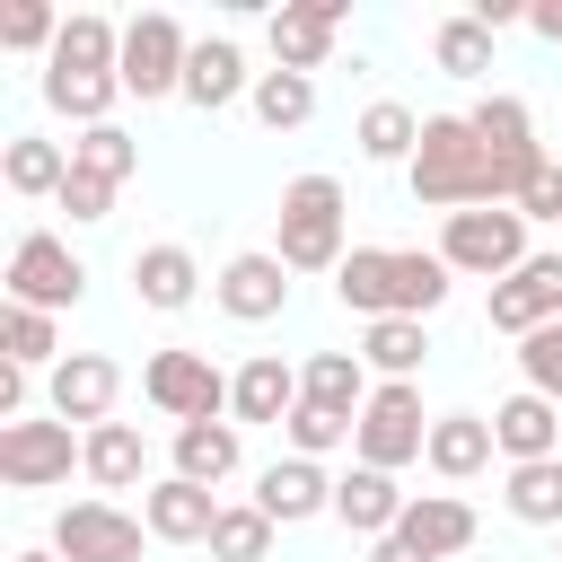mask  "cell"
I'll list each match as a JSON object with an SVG mask.
<instances>
[{"mask_svg": "<svg viewBox=\"0 0 562 562\" xmlns=\"http://www.w3.org/2000/svg\"><path fill=\"white\" fill-rule=\"evenodd\" d=\"M501 501H509L518 527H553V536H562V457L509 465V474H501Z\"/></svg>", "mask_w": 562, "mask_h": 562, "instance_id": "obj_32", "label": "cell"}, {"mask_svg": "<svg viewBox=\"0 0 562 562\" xmlns=\"http://www.w3.org/2000/svg\"><path fill=\"white\" fill-rule=\"evenodd\" d=\"M527 26H536L544 44H562V0H536V9H527Z\"/></svg>", "mask_w": 562, "mask_h": 562, "instance_id": "obj_46", "label": "cell"}, {"mask_svg": "<svg viewBox=\"0 0 562 562\" xmlns=\"http://www.w3.org/2000/svg\"><path fill=\"white\" fill-rule=\"evenodd\" d=\"M70 465H88V439H70V422H0V483L9 492H53L70 483Z\"/></svg>", "mask_w": 562, "mask_h": 562, "instance_id": "obj_9", "label": "cell"}, {"mask_svg": "<svg viewBox=\"0 0 562 562\" xmlns=\"http://www.w3.org/2000/svg\"><path fill=\"white\" fill-rule=\"evenodd\" d=\"M263 553H272V518H263L255 501L220 509V527H211V562H263Z\"/></svg>", "mask_w": 562, "mask_h": 562, "instance_id": "obj_39", "label": "cell"}, {"mask_svg": "<svg viewBox=\"0 0 562 562\" xmlns=\"http://www.w3.org/2000/svg\"><path fill=\"white\" fill-rule=\"evenodd\" d=\"M492 439H501V457H509V465L562 457V404H553V395H536V386H518L509 404H492Z\"/></svg>", "mask_w": 562, "mask_h": 562, "instance_id": "obj_18", "label": "cell"}, {"mask_svg": "<svg viewBox=\"0 0 562 562\" xmlns=\"http://www.w3.org/2000/svg\"><path fill=\"white\" fill-rule=\"evenodd\" d=\"M299 386H307V404H325V413H342V422H360V404L378 395L360 351H316V360L299 369Z\"/></svg>", "mask_w": 562, "mask_h": 562, "instance_id": "obj_29", "label": "cell"}, {"mask_svg": "<svg viewBox=\"0 0 562 562\" xmlns=\"http://www.w3.org/2000/svg\"><path fill=\"white\" fill-rule=\"evenodd\" d=\"M0 360H18V369H61L70 351H61V325L44 316V307H0Z\"/></svg>", "mask_w": 562, "mask_h": 562, "instance_id": "obj_34", "label": "cell"}, {"mask_svg": "<svg viewBox=\"0 0 562 562\" xmlns=\"http://www.w3.org/2000/svg\"><path fill=\"white\" fill-rule=\"evenodd\" d=\"M211 299H220L237 325H272V316L290 307V263H281L272 246H255V255H228V263H220V281H211Z\"/></svg>", "mask_w": 562, "mask_h": 562, "instance_id": "obj_13", "label": "cell"}, {"mask_svg": "<svg viewBox=\"0 0 562 562\" xmlns=\"http://www.w3.org/2000/svg\"><path fill=\"white\" fill-rule=\"evenodd\" d=\"M474 18H483L492 35H501V26H527V9H518V0H474Z\"/></svg>", "mask_w": 562, "mask_h": 562, "instance_id": "obj_45", "label": "cell"}, {"mask_svg": "<svg viewBox=\"0 0 562 562\" xmlns=\"http://www.w3.org/2000/svg\"><path fill=\"white\" fill-rule=\"evenodd\" d=\"M79 439H88V483H97V492L149 483V439H140L132 422H97V430H79Z\"/></svg>", "mask_w": 562, "mask_h": 562, "instance_id": "obj_26", "label": "cell"}, {"mask_svg": "<svg viewBox=\"0 0 562 562\" xmlns=\"http://www.w3.org/2000/svg\"><path fill=\"white\" fill-rule=\"evenodd\" d=\"M351 140H360V158H378V167H413V149H422V114L395 105V97H378V105H360Z\"/></svg>", "mask_w": 562, "mask_h": 562, "instance_id": "obj_31", "label": "cell"}, {"mask_svg": "<svg viewBox=\"0 0 562 562\" xmlns=\"http://www.w3.org/2000/svg\"><path fill=\"white\" fill-rule=\"evenodd\" d=\"M518 211H527V228H562V158H544V167L527 176Z\"/></svg>", "mask_w": 562, "mask_h": 562, "instance_id": "obj_44", "label": "cell"}, {"mask_svg": "<svg viewBox=\"0 0 562 562\" xmlns=\"http://www.w3.org/2000/svg\"><path fill=\"white\" fill-rule=\"evenodd\" d=\"M281 430H290V457H334V448L351 439V422H342V413H325V404H307V395H299V413H290Z\"/></svg>", "mask_w": 562, "mask_h": 562, "instance_id": "obj_41", "label": "cell"}, {"mask_svg": "<svg viewBox=\"0 0 562 562\" xmlns=\"http://www.w3.org/2000/svg\"><path fill=\"white\" fill-rule=\"evenodd\" d=\"M404 501H413V492H395V474H378V465H351V474L334 483V518H342L351 536H369V544H386V536H395Z\"/></svg>", "mask_w": 562, "mask_h": 562, "instance_id": "obj_22", "label": "cell"}, {"mask_svg": "<svg viewBox=\"0 0 562 562\" xmlns=\"http://www.w3.org/2000/svg\"><path fill=\"white\" fill-rule=\"evenodd\" d=\"M114 61H123V26H114V18H97V9H70V18H61V44H53V61H44V70L105 79ZM114 79H123V70H114Z\"/></svg>", "mask_w": 562, "mask_h": 562, "instance_id": "obj_24", "label": "cell"}, {"mask_svg": "<svg viewBox=\"0 0 562 562\" xmlns=\"http://www.w3.org/2000/svg\"><path fill=\"white\" fill-rule=\"evenodd\" d=\"M255 123L263 132H299L307 114H316V79H299V70H255Z\"/></svg>", "mask_w": 562, "mask_h": 562, "instance_id": "obj_37", "label": "cell"}, {"mask_svg": "<svg viewBox=\"0 0 562 562\" xmlns=\"http://www.w3.org/2000/svg\"><path fill=\"white\" fill-rule=\"evenodd\" d=\"M430 61H439L448 79H483V70H492V26H483L474 9L439 18V26H430Z\"/></svg>", "mask_w": 562, "mask_h": 562, "instance_id": "obj_35", "label": "cell"}, {"mask_svg": "<svg viewBox=\"0 0 562 562\" xmlns=\"http://www.w3.org/2000/svg\"><path fill=\"white\" fill-rule=\"evenodd\" d=\"M53 44H61V18H53L44 0H18V9L0 18V53H44V61H53Z\"/></svg>", "mask_w": 562, "mask_h": 562, "instance_id": "obj_40", "label": "cell"}, {"mask_svg": "<svg viewBox=\"0 0 562 562\" xmlns=\"http://www.w3.org/2000/svg\"><path fill=\"white\" fill-rule=\"evenodd\" d=\"M527 255H536L527 246V211H509V202L448 211V228H439V263L448 272H474V281H509Z\"/></svg>", "mask_w": 562, "mask_h": 562, "instance_id": "obj_4", "label": "cell"}, {"mask_svg": "<svg viewBox=\"0 0 562 562\" xmlns=\"http://www.w3.org/2000/svg\"><path fill=\"white\" fill-rule=\"evenodd\" d=\"M220 509H228V501H211V492H202V483H184V474H158V483L140 492V518H149V536H158V544H211Z\"/></svg>", "mask_w": 562, "mask_h": 562, "instance_id": "obj_17", "label": "cell"}, {"mask_svg": "<svg viewBox=\"0 0 562 562\" xmlns=\"http://www.w3.org/2000/svg\"><path fill=\"white\" fill-rule=\"evenodd\" d=\"M395 544H413V553L448 562V553H465V544H474V509H465L457 492H413V501H404V518H395Z\"/></svg>", "mask_w": 562, "mask_h": 562, "instance_id": "obj_19", "label": "cell"}, {"mask_svg": "<svg viewBox=\"0 0 562 562\" xmlns=\"http://www.w3.org/2000/svg\"><path fill=\"white\" fill-rule=\"evenodd\" d=\"M237 457H246V448H237V422H184V430H176V474L202 483V492H220V483L237 474Z\"/></svg>", "mask_w": 562, "mask_h": 562, "instance_id": "obj_30", "label": "cell"}, {"mask_svg": "<svg viewBox=\"0 0 562 562\" xmlns=\"http://www.w3.org/2000/svg\"><path fill=\"white\" fill-rule=\"evenodd\" d=\"M70 167H79V176H105V184H132V167H140V140H132L123 123H88V132L70 140Z\"/></svg>", "mask_w": 562, "mask_h": 562, "instance_id": "obj_38", "label": "cell"}, {"mask_svg": "<svg viewBox=\"0 0 562 562\" xmlns=\"http://www.w3.org/2000/svg\"><path fill=\"white\" fill-rule=\"evenodd\" d=\"M465 123H474V149H483V202H509L518 211V193H527V176L544 167V140H536V114H527V97H474L465 105Z\"/></svg>", "mask_w": 562, "mask_h": 562, "instance_id": "obj_3", "label": "cell"}, {"mask_svg": "<svg viewBox=\"0 0 562 562\" xmlns=\"http://www.w3.org/2000/svg\"><path fill=\"white\" fill-rule=\"evenodd\" d=\"M483 316H492V334H509V342H527L536 325H562V255H527L509 281H492Z\"/></svg>", "mask_w": 562, "mask_h": 562, "instance_id": "obj_11", "label": "cell"}, {"mask_svg": "<svg viewBox=\"0 0 562 562\" xmlns=\"http://www.w3.org/2000/svg\"><path fill=\"white\" fill-rule=\"evenodd\" d=\"M518 378H527L536 395H553V404H562V325H536V334L518 342Z\"/></svg>", "mask_w": 562, "mask_h": 562, "instance_id": "obj_42", "label": "cell"}, {"mask_svg": "<svg viewBox=\"0 0 562 562\" xmlns=\"http://www.w3.org/2000/svg\"><path fill=\"white\" fill-rule=\"evenodd\" d=\"M114 193H123V184H105V176H79V167H70V184L53 193V211H70L79 228H97V220H114Z\"/></svg>", "mask_w": 562, "mask_h": 562, "instance_id": "obj_43", "label": "cell"}, {"mask_svg": "<svg viewBox=\"0 0 562 562\" xmlns=\"http://www.w3.org/2000/svg\"><path fill=\"white\" fill-rule=\"evenodd\" d=\"M114 97H123V79L105 70V79H79V70H44V105L53 114H70L79 132L88 123H114Z\"/></svg>", "mask_w": 562, "mask_h": 562, "instance_id": "obj_36", "label": "cell"}, {"mask_svg": "<svg viewBox=\"0 0 562 562\" xmlns=\"http://www.w3.org/2000/svg\"><path fill=\"white\" fill-rule=\"evenodd\" d=\"M299 395H307L299 369H290L281 351H255V360L228 378V422H237V430H246V422H272V430H281V422L299 413Z\"/></svg>", "mask_w": 562, "mask_h": 562, "instance_id": "obj_16", "label": "cell"}, {"mask_svg": "<svg viewBox=\"0 0 562 562\" xmlns=\"http://www.w3.org/2000/svg\"><path fill=\"white\" fill-rule=\"evenodd\" d=\"M140 536H149V518H132L114 501H70L53 518V553L61 562H140Z\"/></svg>", "mask_w": 562, "mask_h": 562, "instance_id": "obj_10", "label": "cell"}, {"mask_svg": "<svg viewBox=\"0 0 562 562\" xmlns=\"http://www.w3.org/2000/svg\"><path fill=\"white\" fill-rule=\"evenodd\" d=\"M18 562H61V553H53V544H35V553H18Z\"/></svg>", "mask_w": 562, "mask_h": 562, "instance_id": "obj_48", "label": "cell"}, {"mask_svg": "<svg viewBox=\"0 0 562 562\" xmlns=\"http://www.w3.org/2000/svg\"><path fill=\"white\" fill-rule=\"evenodd\" d=\"M342 220H351V202H342V184L334 176H290L281 184V211H272V255L290 263V272H342Z\"/></svg>", "mask_w": 562, "mask_h": 562, "instance_id": "obj_1", "label": "cell"}, {"mask_svg": "<svg viewBox=\"0 0 562 562\" xmlns=\"http://www.w3.org/2000/svg\"><path fill=\"white\" fill-rule=\"evenodd\" d=\"M79 299H88V263L70 255V237L26 228V237L9 246V307H44V316H61V307H79Z\"/></svg>", "mask_w": 562, "mask_h": 562, "instance_id": "obj_5", "label": "cell"}, {"mask_svg": "<svg viewBox=\"0 0 562 562\" xmlns=\"http://www.w3.org/2000/svg\"><path fill=\"white\" fill-rule=\"evenodd\" d=\"M430 448V413H422V386H378L369 404H360V422H351V457L360 465H378V474H395V465H413Z\"/></svg>", "mask_w": 562, "mask_h": 562, "instance_id": "obj_6", "label": "cell"}, {"mask_svg": "<svg viewBox=\"0 0 562 562\" xmlns=\"http://www.w3.org/2000/svg\"><path fill=\"white\" fill-rule=\"evenodd\" d=\"M360 360H369L378 386H395V378L413 386V369L430 360V334H422L413 316H378V325H360Z\"/></svg>", "mask_w": 562, "mask_h": 562, "instance_id": "obj_28", "label": "cell"}, {"mask_svg": "<svg viewBox=\"0 0 562 562\" xmlns=\"http://www.w3.org/2000/svg\"><path fill=\"white\" fill-rule=\"evenodd\" d=\"M237 97H255V70H246V53H237L228 35H193V61H184V105L220 114V105H237Z\"/></svg>", "mask_w": 562, "mask_h": 562, "instance_id": "obj_20", "label": "cell"}, {"mask_svg": "<svg viewBox=\"0 0 562 562\" xmlns=\"http://www.w3.org/2000/svg\"><path fill=\"white\" fill-rule=\"evenodd\" d=\"M255 509H263L272 527H299V518H325V509H334V474H325L316 457H272V465L255 474Z\"/></svg>", "mask_w": 562, "mask_h": 562, "instance_id": "obj_15", "label": "cell"}, {"mask_svg": "<svg viewBox=\"0 0 562 562\" xmlns=\"http://www.w3.org/2000/svg\"><path fill=\"white\" fill-rule=\"evenodd\" d=\"M448 281H457V272L439 263V246H430V255H422V246H395V316H413V325L439 316V307H448Z\"/></svg>", "mask_w": 562, "mask_h": 562, "instance_id": "obj_33", "label": "cell"}, {"mask_svg": "<svg viewBox=\"0 0 562 562\" xmlns=\"http://www.w3.org/2000/svg\"><path fill=\"white\" fill-rule=\"evenodd\" d=\"M132 299L158 307V316H184V307L202 299V263H193L184 246H140V255H132Z\"/></svg>", "mask_w": 562, "mask_h": 562, "instance_id": "obj_23", "label": "cell"}, {"mask_svg": "<svg viewBox=\"0 0 562 562\" xmlns=\"http://www.w3.org/2000/svg\"><path fill=\"white\" fill-rule=\"evenodd\" d=\"M184 61H193V35L167 18V9H140L132 26H123V97H184Z\"/></svg>", "mask_w": 562, "mask_h": 562, "instance_id": "obj_7", "label": "cell"}, {"mask_svg": "<svg viewBox=\"0 0 562 562\" xmlns=\"http://www.w3.org/2000/svg\"><path fill=\"white\" fill-rule=\"evenodd\" d=\"M0 184H9V193H26V202H53V193L70 184V149H61V140L18 132V140L0 149Z\"/></svg>", "mask_w": 562, "mask_h": 562, "instance_id": "obj_27", "label": "cell"}, {"mask_svg": "<svg viewBox=\"0 0 562 562\" xmlns=\"http://www.w3.org/2000/svg\"><path fill=\"white\" fill-rule=\"evenodd\" d=\"M263 35H272V70H299V79H316V70L334 61L342 0H281V9L263 18Z\"/></svg>", "mask_w": 562, "mask_h": 562, "instance_id": "obj_12", "label": "cell"}, {"mask_svg": "<svg viewBox=\"0 0 562 562\" xmlns=\"http://www.w3.org/2000/svg\"><path fill=\"white\" fill-rule=\"evenodd\" d=\"M334 299H342L360 325L395 316V246H351V255H342V272H334Z\"/></svg>", "mask_w": 562, "mask_h": 562, "instance_id": "obj_25", "label": "cell"}, {"mask_svg": "<svg viewBox=\"0 0 562 562\" xmlns=\"http://www.w3.org/2000/svg\"><path fill=\"white\" fill-rule=\"evenodd\" d=\"M422 211H483V149L465 114H422V149L404 167Z\"/></svg>", "mask_w": 562, "mask_h": 562, "instance_id": "obj_2", "label": "cell"}, {"mask_svg": "<svg viewBox=\"0 0 562 562\" xmlns=\"http://www.w3.org/2000/svg\"><path fill=\"white\" fill-rule=\"evenodd\" d=\"M140 395L184 430V422H228V378L211 369V351H149Z\"/></svg>", "mask_w": 562, "mask_h": 562, "instance_id": "obj_8", "label": "cell"}, {"mask_svg": "<svg viewBox=\"0 0 562 562\" xmlns=\"http://www.w3.org/2000/svg\"><path fill=\"white\" fill-rule=\"evenodd\" d=\"M369 562H430V553H413V544H395V536H386V544H369Z\"/></svg>", "mask_w": 562, "mask_h": 562, "instance_id": "obj_47", "label": "cell"}, {"mask_svg": "<svg viewBox=\"0 0 562 562\" xmlns=\"http://www.w3.org/2000/svg\"><path fill=\"white\" fill-rule=\"evenodd\" d=\"M501 457V439H492V413H439L430 422V448H422V465L439 474V483H465V474H483Z\"/></svg>", "mask_w": 562, "mask_h": 562, "instance_id": "obj_21", "label": "cell"}, {"mask_svg": "<svg viewBox=\"0 0 562 562\" xmlns=\"http://www.w3.org/2000/svg\"><path fill=\"white\" fill-rule=\"evenodd\" d=\"M114 395H123V369H114L105 351H70V360L44 378V404H53V422H79V430L114 422Z\"/></svg>", "mask_w": 562, "mask_h": 562, "instance_id": "obj_14", "label": "cell"}]
</instances>
